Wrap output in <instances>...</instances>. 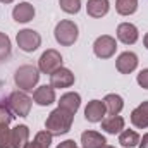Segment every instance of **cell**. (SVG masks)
Instances as JSON below:
<instances>
[{
  "mask_svg": "<svg viewBox=\"0 0 148 148\" xmlns=\"http://www.w3.org/2000/svg\"><path fill=\"white\" fill-rule=\"evenodd\" d=\"M57 148H77V147H76L74 140H66V141H62L60 145H57Z\"/></svg>",
  "mask_w": 148,
  "mask_h": 148,
  "instance_id": "29",
  "label": "cell"
},
{
  "mask_svg": "<svg viewBox=\"0 0 148 148\" xmlns=\"http://www.w3.org/2000/svg\"><path fill=\"white\" fill-rule=\"evenodd\" d=\"M33 100H35V103L41 105V107L52 105L55 102V88L47 86V84L38 86L36 90H35V93H33Z\"/></svg>",
  "mask_w": 148,
  "mask_h": 148,
  "instance_id": "13",
  "label": "cell"
},
{
  "mask_svg": "<svg viewBox=\"0 0 148 148\" xmlns=\"http://www.w3.org/2000/svg\"><path fill=\"white\" fill-rule=\"evenodd\" d=\"M59 5L66 14H77L81 9V0H59Z\"/></svg>",
  "mask_w": 148,
  "mask_h": 148,
  "instance_id": "26",
  "label": "cell"
},
{
  "mask_svg": "<svg viewBox=\"0 0 148 148\" xmlns=\"http://www.w3.org/2000/svg\"><path fill=\"white\" fill-rule=\"evenodd\" d=\"M38 81H40V69L35 66H29V64L21 66L14 74V83L23 91H33Z\"/></svg>",
  "mask_w": 148,
  "mask_h": 148,
  "instance_id": "2",
  "label": "cell"
},
{
  "mask_svg": "<svg viewBox=\"0 0 148 148\" xmlns=\"http://www.w3.org/2000/svg\"><path fill=\"white\" fill-rule=\"evenodd\" d=\"M143 45H145V48L148 50V33L145 35V38H143Z\"/></svg>",
  "mask_w": 148,
  "mask_h": 148,
  "instance_id": "31",
  "label": "cell"
},
{
  "mask_svg": "<svg viewBox=\"0 0 148 148\" xmlns=\"http://www.w3.org/2000/svg\"><path fill=\"white\" fill-rule=\"evenodd\" d=\"M52 138H53L52 133H48L47 129H45V131H40V133H36L35 140H33V141H28L23 148H50Z\"/></svg>",
  "mask_w": 148,
  "mask_h": 148,
  "instance_id": "21",
  "label": "cell"
},
{
  "mask_svg": "<svg viewBox=\"0 0 148 148\" xmlns=\"http://www.w3.org/2000/svg\"><path fill=\"white\" fill-rule=\"evenodd\" d=\"M102 148H115V147H110V145H107V143H105V145H103Z\"/></svg>",
  "mask_w": 148,
  "mask_h": 148,
  "instance_id": "33",
  "label": "cell"
},
{
  "mask_svg": "<svg viewBox=\"0 0 148 148\" xmlns=\"http://www.w3.org/2000/svg\"><path fill=\"white\" fill-rule=\"evenodd\" d=\"M16 41H17V47L23 52L31 53V52L38 50V47L41 45V36L35 29H21L16 36Z\"/></svg>",
  "mask_w": 148,
  "mask_h": 148,
  "instance_id": "6",
  "label": "cell"
},
{
  "mask_svg": "<svg viewBox=\"0 0 148 148\" xmlns=\"http://www.w3.org/2000/svg\"><path fill=\"white\" fill-rule=\"evenodd\" d=\"M74 84V74L66 69V67H60L57 71L50 74V86L52 88H69Z\"/></svg>",
  "mask_w": 148,
  "mask_h": 148,
  "instance_id": "9",
  "label": "cell"
},
{
  "mask_svg": "<svg viewBox=\"0 0 148 148\" xmlns=\"http://www.w3.org/2000/svg\"><path fill=\"white\" fill-rule=\"evenodd\" d=\"M10 52H12L10 38L7 36L5 33L0 31V62H2V60H7V59L10 57Z\"/></svg>",
  "mask_w": 148,
  "mask_h": 148,
  "instance_id": "24",
  "label": "cell"
},
{
  "mask_svg": "<svg viewBox=\"0 0 148 148\" xmlns=\"http://www.w3.org/2000/svg\"><path fill=\"white\" fill-rule=\"evenodd\" d=\"M0 2H2V3H12L14 0H0Z\"/></svg>",
  "mask_w": 148,
  "mask_h": 148,
  "instance_id": "32",
  "label": "cell"
},
{
  "mask_svg": "<svg viewBox=\"0 0 148 148\" xmlns=\"http://www.w3.org/2000/svg\"><path fill=\"white\" fill-rule=\"evenodd\" d=\"M74 121V114L67 112L66 109L57 107L55 110H52L48 114L47 121H45V129L48 133H52V136H60L71 131Z\"/></svg>",
  "mask_w": 148,
  "mask_h": 148,
  "instance_id": "1",
  "label": "cell"
},
{
  "mask_svg": "<svg viewBox=\"0 0 148 148\" xmlns=\"http://www.w3.org/2000/svg\"><path fill=\"white\" fill-rule=\"evenodd\" d=\"M103 103H105V109L109 112V115H117L119 112L124 109V100L121 95H115V93H109L105 98H103Z\"/></svg>",
  "mask_w": 148,
  "mask_h": 148,
  "instance_id": "19",
  "label": "cell"
},
{
  "mask_svg": "<svg viewBox=\"0 0 148 148\" xmlns=\"http://www.w3.org/2000/svg\"><path fill=\"white\" fill-rule=\"evenodd\" d=\"M53 36L57 40L59 45L62 47H71L76 43V40L79 36V29H77V24L74 21L69 19H64L60 23H57L55 29H53Z\"/></svg>",
  "mask_w": 148,
  "mask_h": 148,
  "instance_id": "3",
  "label": "cell"
},
{
  "mask_svg": "<svg viewBox=\"0 0 148 148\" xmlns=\"http://www.w3.org/2000/svg\"><path fill=\"white\" fill-rule=\"evenodd\" d=\"M35 14H36V10H35V7L29 3V2H21V3H17L14 9H12V17H14V21L16 23H29L33 17H35Z\"/></svg>",
  "mask_w": 148,
  "mask_h": 148,
  "instance_id": "12",
  "label": "cell"
},
{
  "mask_svg": "<svg viewBox=\"0 0 148 148\" xmlns=\"http://www.w3.org/2000/svg\"><path fill=\"white\" fill-rule=\"evenodd\" d=\"M105 114H107V109L102 100H91V102H88V105L84 109V117L88 122H102Z\"/></svg>",
  "mask_w": 148,
  "mask_h": 148,
  "instance_id": "10",
  "label": "cell"
},
{
  "mask_svg": "<svg viewBox=\"0 0 148 148\" xmlns=\"http://www.w3.org/2000/svg\"><path fill=\"white\" fill-rule=\"evenodd\" d=\"M140 38V33H138V28L131 23H122L117 26V40L122 41L124 45H133L136 43Z\"/></svg>",
  "mask_w": 148,
  "mask_h": 148,
  "instance_id": "11",
  "label": "cell"
},
{
  "mask_svg": "<svg viewBox=\"0 0 148 148\" xmlns=\"http://www.w3.org/2000/svg\"><path fill=\"white\" fill-rule=\"evenodd\" d=\"M109 9H110L109 0H88V3H86V12H88V16L97 17V19L107 16Z\"/></svg>",
  "mask_w": 148,
  "mask_h": 148,
  "instance_id": "16",
  "label": "cell"
},
{
  "mask_svg": "<svg viewBox=\"0 0 148 148\" xmlns=\"http://www.w3.org/2000/svg\"><path fill=\"white\" fill-rule=\"evenodd\" d=\"M31 103L33 100L26 95V91L23 90H17V91H12L7 98V107L12 110L14 115H19V117H28L29 110H31Z\"/></svg>",
  "mask_w": 148,
  "mask_h": 148,
  "instance_id": "4",
  "label": "cell"
},
{
  "mask_svg": "<svg viewBox=\"0 0 148 148\" xmlns=\"http://www.w3.org/2000/svg\"><path fill=\"white\" fill-rule=\"evenodd\" d=\"M136 81H138V84H140L141 88L148 90V69H143V71H140L138 77H136Z\"/></svg>",
  "mask_w": 148,
  "mask_h": 148,
  "instance_id": "28",
  "label": "cell"
},
{
  "mask_svg": "<svg viewBox=\"0 0 148 148\" xmlns=\"http://www.w3.org/2000/svg\"><path fill=\"white\" fill-rule=\"evenodd\" d=\"M115 10L121 16H131L138 10V0H115Z\"/></svg>",
  "mask_w": 148,
  "mask_h": 148,
  "instance_id": "23",
  "label": "cell"
},
{
  "mask_svg": "<svg viewBox=\"0 0 148 148\" xmlns=\"http://www.w3.org/2000/svg\"><path fill=\"white\" fill-rule=\"evenodd\" d=\"M115 67L121 74L133 73L138 67V55L134 52H122L115 60Z\"/></svg>",
  "mask_w": 148,
  "mask_h": 148,
  "instance_id": "8",
  "label": "cell"
},
{
  "mask_svg": "<svg viewBox=\"0 0 148 148\" xmlns=\"http://www.w3.org/2000/svg\"><path fill=\"white\" fill-rule=\"evenodd\" d=\"M119 143L124 148H133L140 143V134L133 129H124L119 134Z\"/></svg>",
  "mask_w": 148,
  "mask_h": 148,
  "instance_id": "22",
  "label": "cell"
},
{
  "mask_svg": "<svg viewBox=\"0 0 148 148\" xmlns=\"http://www.w3.org/2000/svg\"><path fill=\"white\" fill-rule=\"evenodd\" d=\"M102 129L109 134H117L124 129V119L117 114V115H109V117H103L102 121Z\"/></svg>",
  "mask_w": 148,
  "mask_h": 148,
  "instance_id": "18",
  "label": "cell"
},
{
  "mask_svg": "<svg viewBox=\"0 0 148 148\" xmlns=\"http://www.w3.org/2000/svg\"><path fill=\"white\" fill-rule=\"evenodd\" d=\"M131 122L138 129H147L148 127V100L140 103L134 110L131 112Z\"/></svg>",
  "mask_w": 148,
  "mask_h": 148,
  "instance_id": "14",
  "label": "cell"
},
{
  "mask_svg": "<svg viewBox=\"0 0 148 148\" xmlns=\"http://www.w3.org/2000/svg\"><path fill=\"white\" fill-rule=\"evenodd\" d=\"M60 67H62V55L53 48L45 50L41 53V57L38 59V69L43 74H52Z\"/></svg>",
  "mask_w": 148,
  "mask_h": 148,
  "instance_id": "5",
  "label": "cell"
},
{
  "mask_svg": "<svg viewBox=\"0 0 148 148\" xmlns=\"http://www.w3.org/2000/svg\"><path fill=\"white\" fill-rule=\"evenodd\" d=\"M79 105H81V97H79V93H76V91L64 93V95L60 97V100H59V107H60V109H66V110L71 112V114H76L77 109H79Z\"/></svg>",
  "mask_w": 148,
  "mask_h": 148,
  "instance_id": "17",
  "label": "cell"
},
{
  "mask_svg": "<svg viewBox=\"0 0 148 148\" xmlns=\"http://www.w3.org/2000/svg\"><path fill=\"white\" fill-rule=\"evenodd\" d=\"M0 148H14L12 129H9V126H0Z\"/></svg>",
  "mask_w": 148,
  "mask_h": 148,
  "instance_id": "25",
  "label": "cell"
},
{
  "mask_svg": "<svg viewBox=\"0 0 148 148\" xmlns=\"http://www.w3.org/2000/svg\"><path fill=\"white\" fill-rule=\"evenodd\" d=\"M140 148H148V133L143 134V138H140V143H138Z\"/></svg>",
  "mask_w": 148,
  "mask_h": 148,
  "instance_id": "30",
  "label": "cell"
},
{
  "mask_svg": "<svg viewBox=\"0 0 148 148\" xmlns=\"http://www.w3.org/2000/svg\"><path fill=\"white\" fill-rule=\"evenodd\" d=\"M29 141V129L24 124H19L12 129V143L14 148H23Z\"/></svg>",
  "mask_w": 148,
  "mask_h": 148,
  "instance_id": "20",
  "label": "cell"
},
{
  "mask_svg": "<svg viewBox=\"0 0 148 148\" xmlns=\"http://www.w3.org/2000/svg\"><path fill=\"white\" fill-rule=\"evenodd\" d=\"M107 143L105 136L97 131H84L81 134V145L83 148H102Z\"/></svg>",
  "mask_w": 148,
  "mask_h": 148,
  "instance_id": "15",
  "label": "cell"
},
{
  "mask_svg": "<svg viewBox=\"0 0 148 148\" xmlns=\"http://www.w3.org/2000/svg\"><path fill=\"white\" fill-rule=\"evenodd\" d=\"M12 119L14 115H12V110L7 107V103H0V126H9Z\"/></svg>",
  "mask_w": 148,
  "mask_h": 148,
  "instance_id": "27",
  "label": "cell"
},
{
  "mask_svg": "<svg viewBox=\"0 0 148 148\" xmlns=\"http://www.w3.org/2000/svg\"><path fill=\"white\" fill-rule=\"evenodd\" d=\"M117 50V41L115 38L109 36V35H102L95 40L93 43V52L98 59H110Z\"/></svg>",
  "mask_w": 148,
  "mask_h": 148,
  "instance_id": "7",
  "label": "cell"
}]
</instances>
